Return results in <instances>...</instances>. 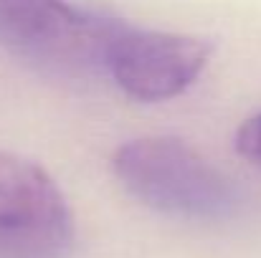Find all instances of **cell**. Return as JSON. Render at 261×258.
Here are the masks:
<instances>
[{
	"mask_svg": "<svg viewBox=\"0 0 261 258\" xmlns=\"http://www.w3.org/2000/svg\"><path fill=\"white\" fill-rule=\"evenodd\" d=\"M112 170L132 197L173 218L218 223L233 218L241 205L233 180L173 137H142L122 145L112 155Z\"/></svg>",
	"mask_w": 261,
	"mask_h": 258,
	"instance_id": "cell-1",
	"label": "cell"
},
{
	"mask_svg": "<svg viewBox=\"0 0 261 258\" xmlns=\"http://www.w3.org/2000/svg\"><path fill=\"white\" fill-rule=\"evenodd\" d=\"M122 25L119 18L69 0H0V46L51 76H101L107 48Z\"/></svg>",
	"mask_w": 261,
	"mask_h": 258,
	"instance_id": "cell-2",
	"label": "cell"
},
{
	"mask_svg": "<svg viewBox=\"0 0 261 258\" xmlns=\"http://www.w3.org/2000/svg\"><path fill=\"white\" fill-rule=\"evenodd\" d=\"M74 241V218L56 180L36 162L0 152V251L56 258Z\"/></svg>",
	"mask_w": 261,
	"mask_h": 258,
	"instance_id": "cell-3",
	"label": "cell"
},
{
	"mask_svg": "<svg viewBox=\"0 0 261 258\" xmlns=\"http://www.w3.org/2000/svg\"><path fill=\"white\" fill-rule=\"evenodd\" d=\"M213 46L205 38L142 31L124 23L104 56V74L129 99L165 101L185 94L200 79Z\"/></svg>",
	"mask_w": 261,
	"mask_h": 258,
	"instance_id": "cell-4",
	"label": "cell"
},
{
	"mask_svg": "<svg viewBox=\"0 0 261 258\" xmlns=\"http://www.w3.org/2000/svg\"><path fill=\"white\" fill-rule=\"evenodd\" d=\"M236 150L244 160L261 167V111L244 119V124L236 132Z\"/></svg>",
	"mask_w": 261,
	"mask_h": 258,
	"instance_id": "cell-5",
	"label": "cell"
}]
</instances>
